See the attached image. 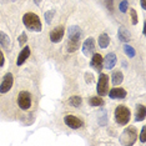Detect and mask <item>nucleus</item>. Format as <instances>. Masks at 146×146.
<instances>
[{"label":"nucleus","instance_id":"nucleus-8","mask_svg":"<svg viewBox=\"0 0 146 146\" xmlns=\"http://www.w3.org/2000/svg\"><path fill=\"white\" fill-rule=\"evenodd\" d=\"M13 82H14V78H13L11 72L5 74L4 78H3L1 84H0V92H1V94H6V92L13 88Z\"/></svg>","mask_w":146,"mask_h":146},{"label":"nucleus","instance_id":"nucleus-10","mask_svg":"<svg viewBox=\"0 0 146 146\" xmlns=\"http://www.w3.org/2000/svg\"><path fill=\"white\" fill-rule=\"evenodd\" d=\"M64 34H65V29L64 26H56L55 29H52L51 33H50V40L51 42H60L64 38Z\"/></svg>","mask_w":146,"mask_h":146},{"label":"nucleus","instance_id":"nucleus-22","mask_svg":"<svg viewBox=\"0 0 146 146\" xmlns=\"http://www.w3.org/2000/svg\"><path fill=\"white\" fill-rule=\"evenodd\" d=\"M124 52L127 55V58H134L135 54H136L135 49L132 48L131 45H129V44H125L124 45Z\"/></svg>","mask_w":146,"mask_h":146},{"label":"nucleus","instance_id":"nucleus-17","mask_svg":"<svg viewBox=\"0 0 146 146\" xmlns=\"http://www.w3.org/2000/svg\"><path fill=\"white\" fill-rule=\"evenodd\" d=\"M98 42H99V46H100L101 49H106L109 45H110V36L104 33V34H101L99 36Z\"/></svg>","mask_w":146,"mask_h":146},{"label":"nucleus","instance_id":"nucleus-23","mask_svg":"<svg viewBox=\"0 0 146 146\" xmlns=\"http://www.w3.org/2000/svg\"><path fill=\"white\" fill-rule=\"evenodd\" d=\"M54 15H55V10H49V11L45 13V20H46V23H48V24H51Z\"/></svg>","mask_w":146,"mask_h":146},{"label":"nucleus","instance_id":"nucleus-28","mask_svg":"<svg viewBox=\"0 0 146 146\" xmlns=\"http://www.w3.org/2000/svg\"><path fill=\"white\" fill-rule=\"evenodd\" d=\"M85 81L88 82V84H90V82L92 81V75L90 74V72H86L85 74Z\"/></svg>","mask_w":146,"mask_h":146},{"label":"nucleus","instance_id":"nucleus-14","mask_svg":"<svg viewBox=\"0 0 146 146\" xmlns=\"http://www.w3.org/2000/svg\"><path fill=\"white\" fill-rule=\"evenodd\" d=\"M145 117H146V108L142 104H137L135 110V121H144Z\"/></svg>","mask_w":146,"mask_h":146},{"label":"nucleus","instance_id":"nucleus-32","mask_svg":"<svg viewBox=\"0 0 146 146\" xmlns=\"http://www.w3.org/2000/svg\"><path fill=\"white\" fill-rule=\"evenodd\" d=\"M10 1H16V0H0V3H10Z\"/></svg>","mask_w":146,"mask_h":146},{"label":"nucleus","instance_id":"nucleus-7","mask_svg":"<svg viewBox=\"0 0 146 146\" xmlns=\"http://www.w3.org/2000/svg\"><path fill=\"white\" fill-rule=\"evenodd\" d=\"M95 49H96V44H95L94 38H88L82 42V52H84V55L86 58H90V56L94 55Z\"/></svg>","mask_w":146,"mask_h":146},{"label":"nucleus","instance_id":"nucleus-25","mask_svg":"<svg viewBox=\"0 0 146 146\" xmlns=\"http://www.w3.org/2000/svg\"><path fill=\"white\" fill-rule=\"evenodd\" d=\"M127 8H129V3L127 0H124V1L120 3V6H119V9H120L121 13H126L127 11Z\"/></svg>","mask_w":146,"mask_h":146},{"label":"nucleus","instance_id":"nucleus-16","mask_svg":"<svg viewBox=\"0 0 146 146\" xmlns=\"http://www.w3.org/2000/svg\"><path fill=\"white\" fill-rule=\"evenodd\" d=\"M109 96L111 99H124L126 98V90L122 88H114L109 91Z\"/></svg>","mask_w":146,"mask_h":146},{"label":"nucleus","instance_id":"nucleus-12","mask_svg":"<svg viewBox=\"0 0 146 146\" xmlns=\"http://www.w3.org/2000/svg\"><path fill=\"white\" fill-rule=\"evenodd\" d=\"M90 65H91V68H94L95 70H98V71H101V69L104 68L102 66V56L99 54H95L91 56V61H90Z\"/></svg>","mask_w":146,"mask_h":146},{"label":"nucleus","instance_id":"nucleus-29","mask_svg":"<svg viewBox=\"0 0 146 146\" xmlns=\"http://www.w3.org/2000/svg\"><path fill=\"white\" fill-rule=\"evenodd\" d=\"M106 6H108V8H109V10H110V11H112V10H114V5H112V0H106Z\"/></svg>","mask_w":146,"mask_h":146},{"label":"nucleus","instance_id":"nucleus-19","mask_svg":"<svg viewBox=\"0 0 146 146\" xmlns=\"http://www.w3.org/2000/svg\"><path fill=\"white\" fill-rule=\"evenodd\" d=\"M112 84H114V86H117V85H120L122 80H124V75H122V72L121 71H114L112 72Z\"/></svg>","mask_w":146,"mask_h":146},{"label":"nucleus","instance_id":"nucleus-15","mask_svg":"<svg viewBox=\"0 0 146 146\" xmlns=\"http://www.w3.org/2000/svg\"><path fill=\"white\" fill-rule=\"evenodd\" d=\"M117 38H119V40L122 41V42H129L131 40V34L127 29H125L124 26H121V28H119V30H117Z\"/></svg>","mask_w":146,"mask_h":146},{"label":"nucleus","instance_id":"nucleus-2","mask_svg":"<svg viewBox=\"0 0 146 146\" xmlns=\"http://www.w3.org/2000/svg\"><path fill=\"white\" fill-rule=\"evenodd\" d=\"M23 24L31 31L39 33L42 29L40 18L36 14H34V13H26V14H24V16H23Z\"/></svg>","mask_w":146,"mask_h":146},{"label":"nucleus","instance_id":"nucleus-31","mask_svg":"<svg viewBox=\"0 0 146 146\" xmlns=\"http://www.w3.org/2000/svg\"><path fill=\"white\" fill-rule=\"evenodd\" d=\"M140 4H141V8L145 10L146 9V0H140Z\"/></svg>","mask_w":146,"mask_h":146},{"label":"nucleus","instance_id":"nucleus-5","mask_svg":"<svg viewBox=\"0 0 146 146\" xmlns=\"http://www.w3.org/2000/svg\"><path fill=\"white\" fill-rule=\"evenodd\" d=\"M18 105L21 110H29L31 108V95L28 91H21L18 96Z\"/></svg>","mask_w":146,"mask_h":146},{"label":"nucleus","instance_id":"nucleus-11","mask_svg":"<svg viewBox=\"0 0 146 146\" xmlns=\"http://www.w3.org/2000/svg\"><path fill=\"white\" fill-rule=\"evenodd\" d=\"M116 61H117L116 55L114 54V52H109L105 58H102V66L110 70V69H112L116 65Z\"/></svg>","mask_w":146,"mask_h":146},{"label":"nucleus","instance_id":"nucleus-18","mask_svg":"<svg viewBox=\"0 0 146 146\" xmlns=\"http://www.w3.org/2000/svg\"><path fill=\"white\" fill-rule=\"evenodd\" d=\"M0 45L5 49L10 48V38H9V35H6L5 33L1 30H0Z\"/></svg>","mask_w":146,"mask_h":146},{"label":"nucleus","instance_id":"nucleus-6","mask_svg":"<svg viewBox=\"0 0 146 146\" xmlns=\"http://www.w3.org/2000/svg\"><path fill=\"white\" fill-rule=\"evenodd\" d=\"M108 88H109V76L106 74H100L98 80V88H96V91L100 96H105L108 94Z\"/></svg>","mask_w":146,"mask_h":146},{"label":"nucleus","instance_id":"nucleus-20","mask_svg":"<svg viewBox=\"0 0 146 146\" xmlns=\"http://www.w3.org/2000/svg\"><path fill=\"white\" fill-rule=\"evenodd\" d=\"M68 102H69V105L74 106V108H79V106L81 105V102H82V99L79 95H74V96H71V98L69 99Z\"/></svg>","mask_w":146,"mask_h":146},{"label":"nucleus","instance_id":"nucleus-21","mask_svg":"<svg viewBox=\"0 0 146 146\" xmlns=\"http://www.w3.org/2000/svg\"><path fill=\"white\" fill-rule=\"evenodd\" d=\"M89 104L94 108H100V106L104 105V100L101 98H98V96H91L90 100H89Z\"/></svg>","mask_w":146,"mask_h":146},{"label":"nucleus","instance_id":"nucleus-33","mask_svg":"<svg viewBox=\"0 0 146 146\" xmlns=\"http://www.w3.org/2000/svg\"><path fill=\"white\" fill-rule=\"evenodd\" d=\"M34 3L36 5H40V3H41V0H34Z\"/></svg>","mask_w":146,"mask_h":146},{"label":"nucleus","instance_id":"nucleus-1","mask_svg":"<svg viewBox=\"0 0 146 146\" xmlns=\"http://www.w3.org/2000/svg\"><path fill=\"white\" fill-rule=\"evenodd\" d=\"M82 31L79 26L72 25L68 28V42H66V50L69 52H74L78 50L80 46V40H81Z\"/></svg>","mask_w":146,"mask_h":146},{"label":"nucleus","instance_id":"nucleus-13","mask_svg":"<svg viewBox=\"0 0 146 146\" xmlns=\"http://www.w3.org/2000/svg\"><path fill=\"white\" fill-rule=\"evenodd\" d=\"M29 56H30V48H29V46H24V49L20 51V54H19V56H18V59H16V65L21 66L26 60H28Z\"/></svg>","mask_w":146,"mask_h":146},{"label":"nucleus","instance_id":"nucleus-4","mask_svg":"<svg viewBox=\"0 0 146 146\" xmlns=\"http://www.w3.org/2000/svg\"><path fill=\"white\" fill-rule=\"evenodd\" d=\"M136 140H137V131L134 126H127L120 136V142L122 145H134Z\"/></svg>","mask_w":146,"mask_h":146},{"label":"nucleus","instance_id":"nucleus-9","mask_svg":"<svg viewBox=\"0 0 146 146\" xmlns=\"http://www.w3.org/2000/svg\"><path fill=\"white\" fill-rule=\"evenodd\" d=\"M64 122L70 129H74V130H76V129H80L81 126L84 125V122H82L81 119L76 117V116H74V115H66L64 117Z\"/></svg>","mask_w":146,"mask_h":146},{"label":"nucleus","instance_id":"nucleus-3","mask_svg":"<svg viewBox=\"0 0 146 146\" xmlns=\"http://www.w3.org/2000/svg\"><path fill=\"white\" fill-rule=\"evenodd\" d=\"M114 116H115V121L117 122L119 125H126L130 121L131 111L129 110L125 105H119L117 108L115 109Z\"/></svg>","mask_w":146,"mask_h":146},{"label":"nucleus","instance_id":"nucleus-30","mask_svg":"<svg viewBox=\"0 0 146 146\" xmlns=\"http://www.w3.org/2000/svg\"><path fill=\"white\" fill-rule=\"evenodd\" d=\"M4 62H5L4 54H3V51L0 50V68H1V66H4Z\"/></svg>","mask_w":146,"mask_h":146},{"label":"nucleus","instance_id":"nucleus-27","mask_svg":"<svg viewBox=\"0 0 146 146\" xmlns=\"http://www.w3.org/2000/svg\"><path fill=\"white\" fill-rule=\"evenodd\" d=\"M140 141L142 144L146 142V126H142L141 129V132H140Z\"/></svg>","mask_w":146,"mask_h":146},{"label":"nucleus","instance_id":"nucleus-24","mask_svg":"<svg viewBox=\"0 0 146 146\" xmlns=\"http://www.w3.org/2000/svg\"><path fill=\"white\" fill-rule=\"evenodd\" d=\"M130 15H131V23L132 25H136L139 21V18H137V13H136L135 9H130Z\"/></svg>","mask_w":146,"mask_h":146},{"label":"nucleus","instance_id":"nucleus-26","mask_svg":"<svg viewBox=\"0 0 146 146\" xmlns=\"http://www.w3.org/2000/svg\"><path fill=\"white\" fill-rule=\"evenodd\" d=\"M26 41H28V38H26V33H21L20 36H19V44H20V46H24Z\"/></svg>","mask_w":146,"mask_h":146}]
</instances>
